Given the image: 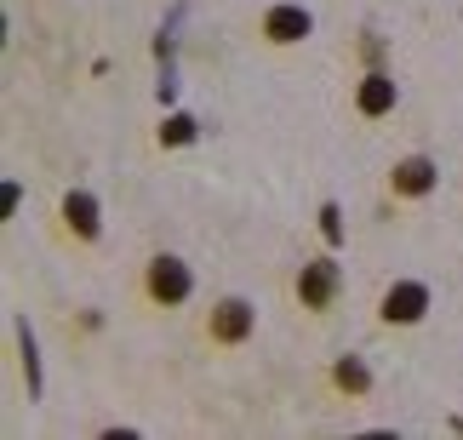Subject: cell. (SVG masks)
<instances>
[{"instance_id": "obj_10", "label": "cell", "mask_w": 463, "mask_h": 440, "mask_svg": "<svg viewBox=\"0 0 463 440\" xmlns=\"http://www.w3.org/2000/svg\"><path fill=\"white\" fill-rule=\"evenodd\" d=\"M189 137H194V120L189 115H172L166 126H160V144H189Z\"/></svg>"}, {"instance_id": "obj_8", "label": "cell", "mask_w": 463, "mask_h": 440, "mask_svg": "<svg viewBox=\"0 0 463 440\" xmlns=\"http://www.w3.org/2000/svg\"><path fill=\"white\" fill-rule=\"evenodd\" d=\"M354 103H361V115H366V120L389 115V109H395V80H389V75H366V80H361V92H354Z\"/></svg>"}, {"instance_id": "obj_5", "label": "cell", "mask_w": 463, "mask_h": 440, "mask_svg": "<svg viewBox=\"0 0 463 440\" xmlns=\"http://www.w3.org/2000/svg\"><path fill=\"white\" fill-rule=\"evenodd\" d=\"M309 29H315V17L304 6H269L263 12V41L269 46H298V41H309Z\"/></svg>"}, {"instance_id": "obj_11", "label": "cell", "mask_w": 463, "mask_h": 440, "mask_svg": "<svg viewBox=\"0 0 463 440\" xmlns=\"http://www.w3.org/2000/svg\"><path fill=\"white\" fill-rule=\"evenodd\" d=\"M320 229H326V240H344V223H337V206L320 212Z\"/></svg>"}, {"instance_id": "obj_1", "label": "cell", "mask_w": 463, "mask_h": 440, "mask_svg": "<svg viewBox=\"0 0 463 440\" xmlns=\"http://www.w3.org/2000/svg\"><path fill=\"white\" fill-rule=\"evenodd\" d=\"M144 286H149V297H155L160 309H177V304H184V297L194 292V275H189V263H184V257L160 252V257L149 263V280H144Z\"/></svg>"}, {"instance_id": "obj_7", "label": "cell", "mask_w": 463, "mask_h": 440, "mask_svg": "<svg viewBox=\"0 0 463 440\" xmlns=\"http://www.w3.org/2000/svg\"><path fill=\"white\" fill-rule=\"evenodd\" d=\"M63 223L75 240H98L103 235V212H98V195H86V189H69L63 195Z\"/></svg>"}, {"instance_id": "obj_4", "label": "cell", "mask_w": 463, "mask_h": 440, "mask_svg": "<svg viewBox=\"0 0 463 440\" xmlns=\"http://www.w3.org/2000/svg\"><path fill=\"white\" fill-rule=\"evenodd\" d=\"M258 326V309L246 304V297H223L218 309H212V343H246Z\"/></svg>"}, {"instance_id": "obj_9", "label": "cell", "mask_w": 463, "mask_h": 440, "mask_svg": "<svg viewBox=\"0 0 463 440\" xmlns=\"http://www.w3.org/2000/svg\"><path fill=\"white\" fill-rule=\"evenodd\" d=\"M332 383H337L344 395H366V389H372V372H366V366L354 360V355H344V360L332 366Z\"/></svg>"}, {"instance_id": "obj_3", "label": "cell", "mask_w": 463, "mask_h": 440, "mask_svg": "<svg viewBox=\"0 0 463 440\" xmlns=\"http://www.w3.org/2000/svg\"><path fill=\"white\" fill-rule=\"evenodd\" d=\"M378 314L389 326H418L423 314H430V286H423V280H395V286L383 292Z\"/></svg>"}, {"instance_id": "obj_6", "label": "cell", "mask_w": 463, "mask_h": 440, "mask_svg": "<svg viewBox=\"0 0 463 440\" xmlns=\"http://www.w3.org/2000/svg\"><path fill=\"white\" fill-rule=\"evenodd\" d=\"M435 161L430 154H406V161H395V172H389V189H395V195H406V201H418V195H430L435 189Z\"/></svg>"}, {"instance_id": "obj_2", "label": "cell", "mask_w": 463, "mask_h": 440, "mask_svg": "<svg viewBox=\"0 0 463 440\" xmlns=\"http://www.w3.org/2000/svg\"><path fill=\"white\" fill-rule=\"evenodd\" d=\"M337 292H344V269H337L332 257L304 263V275H298V304L320 314V309H332V304H337Z\"/></svg>"}]
</instances>
